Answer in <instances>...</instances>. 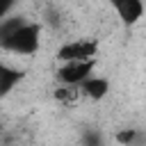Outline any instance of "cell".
I'll return each mask as SVG.
<instances>
[{
	"label": "cell",
	"mask_w": 146,
	"mask_h": 146,
	"mask_svg": "<svg viewBox=\"0 0 146 146\" xmlns=\"http://www.w3.org/2000/svg\"><path fill=\"white\" fill-rule=\"evenodd\" d=\"M39 46H41V25L27 21L5 43H0V50H7L11 55H21V57H32L39 50Z\"/></svg>",
	"instance_id": "6da1fadb"
},
{
	"label": "cell",
	"mask_w": 146,
	"mask_h": 146,
	"mask_svg": "<svg viewBox=\"0 0 146 146\" xmlns=\"http://www.w3.org/2000/svg\"><path fill=\"white\" fill-rule=\"evenodd\" d=\"M96 55H98V39H68L57 48L55 59H59V64L96 62Z\"/></svg>",
	"instance_id": "7a4b0ae2"
},
{
	"label": "cell",
	"mask_w": 146,
	"mask_h": 146,
	"mask_svg": "<svg viewBox=\"0 0 146 146\" xmlns=\"http://www.w3.org/2000/svg\"><path fill=\"white\" fill-rule=\"evenodd\" d=\"M96 71V62H66L55 68V78L64 87H80Z\"/></svg>",
	"instance_id": "3957f363"
},
{
	"label": "cell",
	"mask_w": 146,
	"mask_h": 146,
	"mask_svg": "<svg viewBox=\"0 0 146 146\" xmlns=\"http://www.w3.org/2000/svg\"><path fill=\"white\" fill-rule=\"evenodd\" d=\"M110 9L128 27L130 25H137L144 18V14H146V5L141 0H114V2H110Z\"/></svg>",
	"instance_id": "277c9868"
},
{
	"label": "cell",
	"mask_w": 146,
	"mask_h": 146,
	"mask_svg": "<svg viewBox=\"0 0 146 146\" xmlns=\"http://www.w3.org/2000/svg\"><path fill=\"white\" fill-rule=\"evenodd\" d=\"M25 73L18 66H11L9 62H0V98H7L21 82Z\"/></svg>",
	"instance_id": "5b68a950"
},
{
	"label": "cell",
	"mask_w": 146,
	"mask_h": 146,
	"mask_svg": "<svg viewBox=\"0 0 146 146\" xmlns=\"http://www.w3.org/2000/svg\"><path fill=\"white\" fill-rule=\"evenodd\" d=\"M80 94L84 96V98H89V100H103L107 94H110V80L105 78V75H91L89 80H84L82 84H80Z\"/></svg>",
	"instance_id": "8992f818"
},
{
	"label": "cell",
	"mask_w": 146,
	"mask_h": 146,
	"mask_svg": "<svg viewBox=\"0 0 146 146\" xmlns=\"http://www.w3.org/2000/svg\"><path fill=\"white\" fill-rule=\"evenodd\" d=\"M25 23H27V18L21 16V14H11V16H7L5 21H0V43H5V41H7L16 30H21Z\"/></svg>",
	"instance_id": "52a82bcc"
},
{
	"label": "cell",
	"mask_w": 146,
	"mask_h": 146,
	"mask_svg": "<svg viewBox=\"0 0 146 146\" xmlns=\"http://www.w3.org/2000/svg\"><path fill=\"white\" fill-rule=\"evenodd\" d=\"M52 96H55V100L62 103V105H75V103L82 98L80 87H64V84H59Z\"/></svg>",
	"instance_id": "ba28073f"
},
{
	"label": "cell",
	"mask_w": 146,
	"mask_h": 146,
	"mask_svg": "<svg viewBox=\"0 0 146 146\" xmlns=\"http://www.w3.org/2000/svg\"><path fill=\"white\" fill-rule=\"evenodd\" d=\"M14 9H16L14 2H9V0H0V21H5L7 16H11Z\"/></svg>",
	"instance_id": "9c48e42d"
},
{
	"label": "cell",
	"mask_w": 146,
	"mask_h": 146,
	"mask_svg": "<svg viewBox=\"0 0 146 146\" xmlns=\"http://www.w3.org/2000/svg\"><path fill=\"white\" fill-rule=\"evenodd\" d=\"M2 135H5V125H2V121H0V139H2Z\"/></svg>",
	"instance_id": "30bf717a"
}]
</instances>
